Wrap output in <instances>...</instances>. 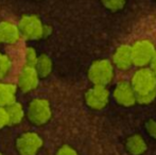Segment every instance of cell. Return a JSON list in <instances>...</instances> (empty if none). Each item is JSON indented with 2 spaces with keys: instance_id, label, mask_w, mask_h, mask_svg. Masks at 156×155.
I'll use <instances>...</instances> for the list:
<instances>
[{
  "instance_id": "1",
  "label": "cell",
  "mask_w": 156,
  "mask_h": 155,
  "mask_svg": "<svg viewBox=\"0 0 156 155\" xmlns=\"http://www.w3.org/2000/svg\"><path fill=\"white\" fill-rule=\"evenodd\" d=\"M19 30L21 35L29 41H37L47 37L52 32L51 27L44 25L36 15H25L19 20Z\"/></svg>"
},
{
  "instance_id": "2",
  "label": "cell",
  "mask_w": 156,
  "mask_h": 155,
  "mask_svg": "<svg viewBox=\"0 0 156 155\" xmlns=\"http://www.w3.org/2000/svg\"><path fill=\"white\" fill-rule=\"evenodd\" d=\"M131 84L137 96L148 95L156 91V75L151 68L140 67L132 77Z\"/></svg>"
},
{
  "instance_id": "3",
  "label": "cell",
  "mask_w": 156,
  "mask_h": 155,
  "mask_svg": "<svg viewBox=\"0 0 156 155\" xmlns=\"http://www.w3.org/2000/svg\"><path fill=\"white\" fill-rule=\"evenodd\" d=\"M51 104L44 98H35L28 105L27 117L34 125H44L51 119Z\"/></svg>"
},
{
  "instance_id": "4",
  "label": "cell",
  "mask_w": 156,
  "mask_h": 155,
  "mask_svg": "<svg viewBox=\"0 0 156 155\" xmlns=\"http://www.w3.org/2000/svg\"><path fill=\"white\" fill-rule=\"evenodd\" d=\"M87 75L94 85L106 86L114 78V65L108 60H98L90 65Z\"/></svg>"
},
{
  "instance_id": "5",
  "label": "cell",
  "mask_w": 156,
  "mask_h": 155,
  "mask_svg": "<svg viewBox=\"0 0 156 155\" xmlns=\"http://www.w3.org/2000/svg\"><path fill=\"white\" fill-rule=\"evenodd\" d=\"M133 64L137 67H146L151 64L156 53L154 44L149 39H139L131 46Z\"/></svg>"
},
{
  "instance_id": "6",
  "label": "cell",
  "mask_w": 156,
  "mask_h": 155,
  "mask_svg": "<svg viewBox=\"0 0 156 155\" xmlns=\"http://www.w3.org/2000/svg\"><path fill=\"white\" fill-rule=\"evenodd\" d=\"M43 145V138L37 133L25 132L17 138L16 150L19 155H36Z\"/></svg>"
},
{
  "instance_id": "7",
  "label": "cell",
  "mask_w": 156,
  "mask_h": 155,
  "mask_svg": "<svg viewBox=\"0 0 156 155\" xmlns=\"http://www.w3.org/2000/svg\"><path fill=\"white\" fill-rule=\"evenodd\" d=\"M109 93L104 85H94L85 93L86 104L93 110H102L108 103Z\"/></svg>"
},
{
  "instance_id": "8",
  "label": "cell",
  "mask_w": 156,
  "mask_h": 155,
  "mask_svg": "<svg viewBox=\"0 0 156 155\" xmlns=\"http://www.w3.org/2000/svg\"><path fill=\"white\" fill-rule=\"evenodd\" d=\"M38 79L39 76L35 67L25 65L18 75V88L25 93H31L38 85Z\"/></svg>"
},
{
  "instance_id": "9",
  "label": "cell",
  "mask_w": 156,
  "mask_h": 155,
  "mask_svg": "<svg viewBox=\"0 0 156 155\" xmlns=\"http://www.w3.org/2000/svg\"><path fill=\"white\" fill-rule=\"evenodd\" d=\"M114 98L119 104L123 106H131L137 101L136 91L131 83L121 81L117 84L114 90Z\"/></svg>"
},
{
  "instance_id": "10",
  "label": "cell",
  "mask_w": 156,
  "mask_h": 155,
  "mask_svg": "<svg viewBox=\"0 0 156 155\" xmlns=\"http://www.w3.org/2000/svg\"><path fill=\"white\" fill-rule=\"evenodd\" d=\"M113 64L119 70H126L133 64L131 47L127 45H121L116 49L113 55Z\"/></svg>"
},
{
  "instance_id": "11",
  "label": "cell",
  "mask_w": 156,
  "mask_h": 155,
  "mask_svg": "<svg viewBox=\"0 0 156 155\" xmlns=\"http://www.w3.org/2000/svg\"><path fill=\"white\" fill-rule=\"evenodd\" d=\"M21 33L19 27L11 21L0 23V43L1 44H15L18 41Z\"/></svg>"
},
{
  "instance_id": "12",
  "label": "cell",
  "mask_w": 156,
  "mask_h": 155,
  "mask_svg": "<svg viewBox=\"0 0 156 155\" xmlns=\"http://www.w3.org/2000/svg\"><path fill=\"white\" fill-rule=\"evenodd\" d=\"M17 86L12 83L0 82V106L6 107L16 101Z\"/></svg>"
},
{
  "instance_id": "13",
  "label": "cell",
  "mask_w": 156,
  "mask_h": 155,
  "mask_svg": "<svg viewBox=\"0 0 156 155\" xmlns=\"http://www.w3.org/2000/svg\"><path fill=\"white\" fill-rule=\"evenodd\" d=\"M6 112L9 116V123L10 125H16L23 121L25 117V110L23 106L19 102H13L6 106Z\"/></svg>"
},
{
  "instance_id": "14",
  "label": "cell",
  "mask_w": 156,
  "mask_h": 155,
  "mask_svg": "<svg viewBox=\"0 0 156 155\" xmlns=\"http://www.w3.org/2000/svg\"><path fill=\"white\" fill-rule=\"evenodd\" d=\"M35 69H36L39 78L49 77L50 73L52 72V69H53V63H52L50 56L47 55V54L38 55V60H37V63L35 65Z\"/></svg>"
},
{
  "instance_id": "15",
  "label": "cell",
  "mask_w": 156,
  "mask_h": 155,
  "mask_svg": "<svg viewBox=\"0 0 156 155\" xmlns=\"http://www.w3.org/2000/svg\"><path fill=\"white\" fill-rule=\"evenodd\" d=\"M126 149L129 153L140 155L147 150V143L140 135H133L126 140Z\"/></svg>"
},
{
  "instance_id": "16",
  "label": "cell",
  "mask_w": 156,
  "mask_h": 155,
  "mask_svg": "<svg viewBox=\"0 0 156 155\" xmlns=\"http://www.w3.org/2000/svg\"><path fill=\"white\" fill-rule=\"evenodd\" d=\"M11 70V60L6 54L0 52V80L5 78Z\"/></svg>"
},
{
  "instance_id": "17",
  "label": "cell",
  "mask_w": 156,
  "mask_h": 155,
  "mask_svg": "<svg viewBox=\"0 0 156 155\" xmlns=\"http://www.w3.org/2000/svg\"><path fill=\"white\" fill-rule=\"evenodd\" d=\"M37 60H38V55H37L35 49L32 47H28L27 49H26V52H25L26 65L35 67V65H36V63H37Z\"/></svg>"
},
{
  "instance_id": "18",
  "label": "cell",
  "mask_w": 156,
  "mask_h": 155,
  "mask_svg": "<svg viewBox=\"0 0 156 155\" xmlns=\"http://www.w3.org/2000/svg\"><path fill=\"white\" fill-rule=\"evenodd\" d=\"M103 5L111 11L121 10L125 4V0H101Z\"/></svg>"
},
{
  "instance_id": "19",
  "label": "cell",
  "mask_w": 156,
  "mask_h": 155,
  "mask_svg": "<svg viewBox=\"0 0 156 155\" xmlns=\"http://www.w3.org/2000/svg\"><path fill=\"white\" fill-rule=\"evenodd\" d=\"M6 125H10L9 123V116L6 112V107L0 106V129L4 128Z\"/></svg>"
},
{
  "instance_id": "20",
  "label": "cell",
  "mask_w": 156,
  "mask_h": 155,
  "mask_svg": "<svg viewBox=\"0 0 156 155\" xmlns=\"http://www.w3.org/2000/svg\"><path fill=\"white\" fill-rule=\"evenodd\" d=\"M55 155H79L76 151L70 146H63L58 150Z\"/></svg>"
},
{
  "instance_id": "21",
  "label": "cell",
  "mask_w": 156,
  "mask_h": 155,
  "mask_svg": "<svg viewBox=\"0 0 156 155\" xmlns=\"http://www.w3.org/2000/svg\"><path fill=\"white\" fill-rule=\"evenodd\" d=\"M146 129L147 132L149 133V135L152 136L154 139H156V121H154V120L148 121L146 123Z\"/></svg>"
},
{
  "instance_id": "22",
  "label": "cell",
  "mask_w": 156,
  "mask_h": 155,
  "mask_svg": "<svg viewBox=\"0 0 156 155\" xmlns=\"http://www.w3.org/2000/svg\"><path fill=\"white\" fill-rule=\"evenodd\" d=\"M151 69H152V70L154 71L155 75H156V53H155L154 58H153L152 62H151Z\"/></svg>"
},
{
  "instance_id": "23",
  "label": "cell",
  "mask_w": 156,
  "mask_h": 155,
  "mask_svg": "<svg viewBox=\"0 0 156 155\" xmlns=\"http://www.w3.org/2000/svg\"><path fill=\"white\" fill-rule=\"evenodd\" d=\"M0 155H3V154H2V153H1V152H0Z\"/></svg>"
}]
</instances>
